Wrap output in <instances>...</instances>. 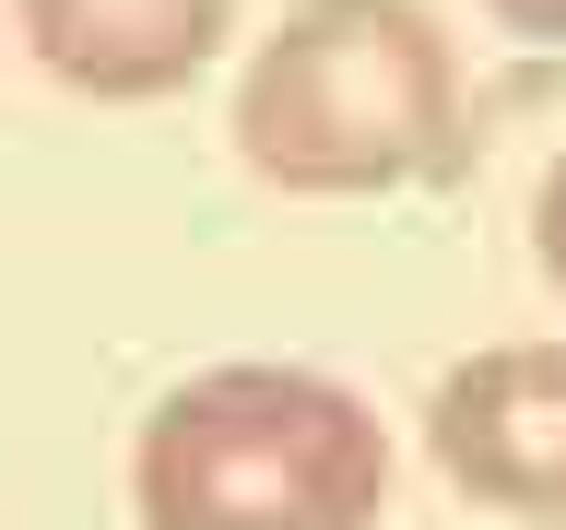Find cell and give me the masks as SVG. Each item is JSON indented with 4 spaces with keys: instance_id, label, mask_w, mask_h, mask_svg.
Here are the masks:
<instances>
[{
    "instance_id": "cell-1",
    "label": "cell",
    "mask_w": 566,
    "mask_h": 530,
    "mask_svg": "<svg viewBox=\"0 0 566 530\" xmlns=\"http://www.w3.org/2000/svg\"><path fill=\"white\" fill-rule=\"evenodd\" d=\"M472 95L424 0H295L237 83V153L295 201H378L460 166Z\"/></svg>"
},
{
    "instance_id": "cell-2",
    "label": "cell",
    "mask_w": 566,
    "mask_h": 530,
    "mask_svg": "<svg viewBox=\"0 0 566 530\" xmlns=\"http://www.w3.org/2000/svg\"><path fill=\"white\" fill-rule=\"evenodd\" d=\"M142 530H378L389 436L318 365H201L130 436Z\"/></svg>"
},
{
    "instance_id": "cell-3",
    "label": "cell",
    "mask_w": 566,
    "mask_h": 530,
    "mask_svg": "<svg viewBox=\"0 0 566 530\" xmlns=\"http://www.w3.org/2000/svg\"><path fill=\"white\" fill-rule=\"evenodd\" d=\"M424 448L472 507L566 530V342H484L424 401Z\"/></svg>"
},
{
    "instance_id": "cell-4",
    "label": "cell",
    "mask_w": 566,
    "mask_h": 530,
    "mask_svg": "<svg viewBox=\"0 0 566 530\" xmlns=\"http://www.w3.org/2000/svg\"><path fill=\"white\" fill-rule=\"evenodd\" d=\"M12 12H24V47L95 106L189 95L237 35V0H12Z\"/></svg>"
},
{
    "instance_id": "cell-5",
    "label": "cell",
    "mask_w": 566,
    "mask_h": 530,
    "mask_svg": "<svg viewBox=\"0 0 566 530\" xmlns=\"http://www.w3.org/2000/svg\"><path fill=\"white\" fill-rule=\"evenodd\" d=\"M531 259H543V283L566 295V153L543 166V189H531Z\"/></svg>"
},
{
    "instance_id": "cell-6",
    "label": "cell",
    "mask_w": 566,
    "mask_h": 530,
    "mask_svg": "<svg viewBox=\"0 0 566 530\" xmlns=\"http://www.w3.org/2000/svg\"><path fill=\"white\" fill-rule=\"evenodd\" d=\"M507 35H531V47H566V0H484Z\"/></svg>"
}]
</instances>
